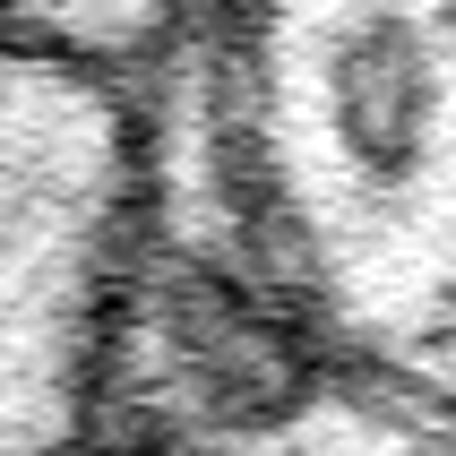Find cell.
Returning a JSON list of instances; mask_svg holds the SVG:
<instances>
[{"label":"cell","instance_id":"2","mask_svg":"<svg viewBox=\"0 0 456 456\" xmlns=\"http://www.w3.org/2000/svg\"><path fill=\"white\" fill-rule=\"evenodd\" d=\"M138 258V69L0 18V456H103Z\"/></svg>","mask_w":456,"mask_h":456},{"label":"cell","instance_id":"4","mask_svg":"<svg viewBox=\"0 0 456 456\" xmlns=\"http://www.w3.org/2000/svg\"><path fill=\"white\" fill-rule=\"evenodd\" d=\"M103 456H112V448H103Z\"/></svg>","mask_w":456,"mask_h":456},{"label":"cell","instance_id":"1","mask_svg":"<svg viewBox=\"0 0 456 456\" xmlns=\"http://www.w3.org/2000/svg\"><path fill=\"white\" fill-rule=\"evenodd\" d=\"M103 448L456 456V0H173Z\"/></svg>","mask_w":456,"mask_h":456},{"label":"cell","instance_id":"3","mask_svg":"<svg viewBox=\"0 0 456 456\" xmlns=\"http://www.w3.org/2000/svg\"><path fill=\"white\" fill-rule=\"evenodd\" d=\"M0 18L44 26L77 52H103V61L138 69L155 52V35H164V18H173V0H0Z\"/></svg>","mask_w":456,"mask_h":456}]
</instances>
